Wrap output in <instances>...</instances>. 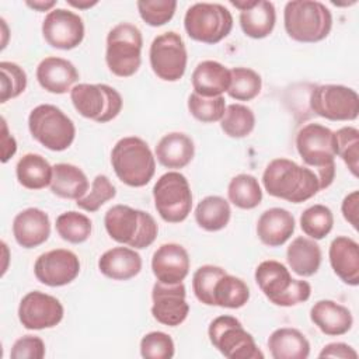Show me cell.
Instances as JSON below:
<instances>
[{
  "label": "cell",
  "instance_id": "obj_1",
  "mask_svg": "<svg viewBox=\"0 0 359 359\" xmlns=\"http://www.w3.org/2000/svg\"><path fill=\"white\" fill-rule=\"evenodd\" d=\"M262 185L275 198L302 203L321 191L317 174L289 158H273L264 170Z\"/></svg>",
  "mask_w": 359,
  "mask_h": 359
},
{
  "label": "cell",
  "instance_id": "obj_2",
  "mask_svg": "<svg viewBox=\"0 0 359 359\" xmlns=\"http://www.w3.org/2000/svg\"><path fill=\"white\" fill-rule=\"evenodd\" d=\"M296 149L306 167L317 174L320 188H328L335 178V133L321 123H307L296 135Z\"/></svg>",
  "mask_w": 359,
  "mask_h": 359
},
{
  "label": "cell",
  "instance_id": "obj_3",
  "mask_svg": "<svg viewBox=\"0 0 359 359\" xmlns=\"http://www.w3.org/2000/svg\"><path fill=\"white\" fill-rule=\"evenodd\" d=\"M104 226L114 241L135 250L151 245L158 233V226L150 213L128 205L109 208L104 216Z\"/></svg>",
  "mask_w": 359,
  "mask_h": 359
},
{
  "label": "cell",
  "instance_id": "obj_4",
  "mask_svg": "<svg viewBox=\"0 0 359 359\" xmlns=\"http://www.w3.org/2000/svg\"><path fill=\"white\" fill-rule=\"evenodd\" d=\"M283 25L293 41L314 43L330 35L332 14L321 1L292 0L285 4Z\"/></svg>",
  "mask_w": 359,
  "mask_h": 359
},
{
  "label": "cell",
  "instance_id": "obj_5",
  "mask_svg": "<svg viewBox=\"0 0 359 359\" xmlns=\"http://www.w3.org/2000/svg\"><path fill=\"white\" fill-rule=\"evenodd\" d=\"M111 164L119 181L133 188L149 184L156 172V157L149 144L137 136H126L115 143Z\"/></svg>",
  "mask_w": 359,
  "mask_h": 359
},
{
  "label": "cell",
  "instance_id": "obj_6",
  "mask_svg": "<svg viewBox=\"0 0 359 359\" xmlns=\"http://www.w3.org/2000/svg\"><path fill=\"white\" fill-rule=\"evenodd\" d=\"M254 276L261 292L275 306L292 307L310 299V283L293 279L289 269L279 261H262L257 266Z\"/></svg>",
  "mask_w": 359,
  "mask_h": 359
},
{
  "label": "cell",
  "instance_id": "obj_7",
  "mask_svg": "<svg viewBox=\"0 0 359 359\" xmlns=\"http://www.w3.org/2000/svg\"><path fill=\"white\" fill-rule=\"evenodd\" d=\"M143 36L140 29L130 22L116 24L107 35L105 63L118 77L133 76L142 63Z\"/></svg>",
  "mask_w": 359,
  "mask_h": 359
},
{
  "label": "cell",
  "instance_id": "obj_8",
  "mask_svg": "<svg viewBox=\"0 0 359 359\" xmlns=\"http://www.w3.org/2000/svg\"><path fill=\"white\" fill-rule=\"evenodd\" d=\"M28 129L38 143L52 151L69 149L76 137L73 121L52 104H41L29 112Z\"/></svg>",
  "mask_w": 359,
  "mask_h": 359
},
{
  "label": "cell",
  "instance_id": "obj_9",
  "mask_svg": "<svg viewBox=\"0 0 359 359\" xmlns=\"http://www.w3.org/2000/svg\"><path fill=\"white\" fill-rule=\"evenodd\" d=\"M184 28L194 41L215 45L233 29V15L219 3H195L184 15Z\"/></svg>",
  "mask_w": 359,
  "mask_h": 359
},
{
  "label": "cell",
  "instance_id": "obj_10",
  "mask_svg": "<svg viewBox=\"0 0 359 359\" xmlns=\"http://www.w3.org/2000/svg\"><path fill=\"white\" fill-rule=\"evenodd\" d=\"M153 199L157 213L167 223L184 222L192 209L189 182L178 171H168L156 181Z\"/></svg>",
  "mask_w": 359,
  "mask_h": 359
},
{
  "label": "cell",
  "instance_id": "obj_11",
  "mask_svg": "<svg viewBox=\"0 0 359 359\" xmlns=\"http://www.w3.org/2000/svg\"><path fill=\"white\" fill-rule=\"evenodd\" d=\"M210 344L229 359H262L254 337L233 316L216 317L208 328Z\"/></svg>",
  "mask_w": 359,
  "mask_h": 359
},
{
  "label": "cell",
  "instance_id": "obj_12",
  "mask_svg": "<svg viewBox=\"0 0 359 359\" xmlns=\"http://www.w3.org/2000/svg\"><path fill=\"white\" fill-rule=\"evenodd\" d=\"M70 100L81 116L98 123L115 119L123 105L121 94L108 84H76L70 90Z\"/></svg>",
  "mask_w": 359,
  "mask_h": 359
},
{
  "label": "cell",
  "instance_id": "obj_13",
  "mask_svg": "<svg viewBox=\"0 0 359 359\" xmlns=\"http://www.w3.org/2000/svg\"><path fill=\"white\" fill-rule=\"evenodd\" d=\"M153 73L164 81H178L187 70L188 53L180 34L168 31L157 35L149 49Z\"/></svg>",
  "mask_w": 359,
  "mask_h": 359
},
{
  "label": "cell",
  "instance_id": "obj_14",
  "mask_svg": "<svg viewBox=\"0 0 359 359\" xmlns=\"http://www.w3.org/2000/svg\"><path fill=\"white\" fill-rule=\"evenodd\" d=\"M311 111L328 121H355L359 115V95L346 86L321 84L310 94Z\"/></svg>",
  "mask_w": 359,
  "mask_h": 359
},
{
  "label": "cell",
  "instance_id": "obj_15",
  "mask_svg": "<svg viewBox=\"0 0 359 359\" xmlns=\"http://www.w3.org/2000/svg\"><path fill=\"white\" fill-rule=\"evenodd\" d=\"M42 35L46 43L55 49H74L84 39L83 18L70 10L53 8L42 21Z\"/></svg>",
  "mask_w": 359,
  "mask_h": 359
},
{
  "label": "cell",
  "instance_id": "obj_16",
  "mask_svg": "<svg viewBox=\"0 0 359 359\" xmlns=\"http://www.w3.org/2000/svg\"><path fill=\"white\" fill-rule=\"evenodd\" d=\"M65 314L62 303L48 293L28 292L18 304V320L27 330H45L56 327Z\"/></svg>",
  "mask_w": 359,
  "mask_h": 359
},
{
  "label": "cell",
  "instance_id": "obj_17",
  "mask_svg": "<svg viewBox=\"0 0 359 359\" xmlns=\"http://www.w3.org/2000/svg\"><path fill=\"white\" fill-rule=\"evenodd\" d=\"M35 278L50 287L73 282L80 273L79 257L66 248H56L41 254L34 264Z\"/></svg>",
  "mask_w": 359,
  "mask_h": 359
},
{
  "label": "cell",
  "instance_id": "obj_18",
  "mask_svg": "<svg viewBox=\"0 0 359 359\" xmlns=\"http://www.w3.org/2000/svg\"><path fill=\"white\" fill-rule=\"evenodd\" d=\"M187 290L184 283H163L156 282L151 289V314L160 324L177 327L182 324L189 313L187 303Z\"/></svg>",
  "mask_w": 359,
  "mask_h": 359
},
{
  "label": "cell",
  "instance_id": "obj_19",
  "mask_svg": "<svg viewBox=\"0 0 359 359\" xmlns=\"http://www.w3.org/2000/svg\"><path fill=\"white\" fill-rule=\"evenodd\" d=\"M189 254L177 243L161 244L151 257V271L158 282L181 283L189 273Z\"/></svg>",
  "mask_w": 359,
  "mask_h": 359
},
{
  "label": "cell",
  "instance_id": "obj_20",
  "mask_svg": "<svg viewBox=\"0 0 359 359\" xmlns=\"http://www.w3.org/2000/svg\"><path fill=\"white\" fill-rule=\"evenodd\" d=\"M230 4L240 10V27L247 36L252 39H262L273 31L276 22V11L272 1L231 0Z\"/></svg>",
  "mask_w": 359,
  "mask_h": 359
},
{
  "label": "cell",
  "instance_id": "obj_21",
  "mask_svg": "<svg viewBox=\"0 0 359 359\" xmlns=\"http://www.w3.org/2000/svg\"><path fill=\"white\" fill-rule=\"evenodd\" d=\"M13 236L22 248H34L43 244L50 236L49 216L38 208L21 210L13 220Z\"/></svg>",
  "mask_w": 359,
  "mask_h": 359
},
{
  "label": "cell",
  "instance_id": "obj_22",
  "mask_svg": "<svg viewBox=\"0 0 359 359\" xmlns=\"http://www.w3.org/2000/svg\"><path fill=\"white\" fill-rule=\"evenodd\" d=\"M36 80L48 93L66 94L79 80V72L67 59L48 56L36 66Z\"/></svg>",
  "mask_w": 359,
  "mask_h": 359
},
{
  "label": "cell",
  "instance_id": "obj_23",
  "mask_svg": "<svg viewBox=\"0 0 359 359\" xmlns=\"http://www.w3.org/2000/svg\"><path fill=\"white\" fill-rule=\"evenodd\" d=\"M334 273L346 285H359V244L346 236L335 237L328 250Z\"/></svg>",
  "mask_w": 359,
  "mask_h": 359
},
{
  "label": "cell",
  "instance_id": "obj_24",
  "mask_svg": "<svg viewBox=\"0 0 359 359\" xmlns=\"http://www.w3.org/2000/svg\"><path fill=\"white\" fill-rule=\"evenodd\" d=\"M296 222L283 208H271L261 213L257 222V236L268 247L283 245L293 234Z\"/></svg>",
  "mask_w": 359,
  "mask_h": 359
},
{
  "label": "cell",
  "instance_id": "obj_25",
  "mask_svg": "<svg viewBox=\"0 0 359 359\" xmlns=\"http://www.w3.org/2000/svg\"><path fill=\"white\" fill-rule=\"evenodd\" d=\"M310 320L325 335L338 337L346 334L353 324L352 313L348 307L334 300H318L310 310Z\"/></svg>",
  "mask_w": 359,
  "mask_h": 359
},
{
  "label": "cell",
  "instance_id": "obj_26",
  "mask_svg": "<svg viewBox=\"0 0 359 359\" xmlns=\"http://www.w3.org/2000/svg\"><path fill=\"white\" fill-rule=\"evenodd\" d=\"M98 269L112 280H129L142 271V257L135 248L114 247L100 257Z\"/></svg>",
  "mask_w": 359,
  "mask_h": 359
},
{
  "label": "cell",
  "instance_id": "obj_27",
  "mask_svg": "<svg viewBox=\"0 0 359 359\" xmlns=\"http://www.w3.org/2000/svg\"><path fill=\"white\" fill-rule=\"evenodd\" d=\"M230 70L216 60H202L192 72L194 93L202 97H219L230 87Z\"/></svg>",
  "mask_w": 359,
  "mask_h": 359
},
{
  "label": "cell",
  "instance_id": "obj_28",
  "mask_svg": "<svg viewBox=\"0 0 359 359\" xmlns=\"http://www.w3.org/2000/svg\"><path fill=\"white\" fill-rule=\"evenodd\" d=\"M195 156L194 140L182 132H170L164 135L156 146L157 161L165 168H184Z\"/></svg>",
  "mask_w": 359,
  "mask_h": 359
},
{
  "label": "cell",
  "instance_id": "obj_29",
  "mask_svg": "<svg viewBox=\"0 0 359 359\" xmlns=\"http://www.w3.org/2000/svg\"><path fill=\"white\" fill-rule=\"evenodd\" d=\"M286 261L290 269L303 278L317 273L321 265V248L310 237H296L286 250Z\"/></svg>",
  "mask_w": 359,
  "mask_h": 359
},
{
  "label": "cell",
  "instance_id": "obj_30",
  "mask_svg": "<svg viewBox=\"0 0 359 359\" xmlns=\"http://www.w3.org/2000/svg\"><path fill=\"white\" fill-rule=\"evenodd\" d=\"M268 348L273 359H307L310 355L306 335L290 327L275 330L268 338Z\"/></svg>",
  "mask_w": 359,
  "mask_h": 359
},
{
  "label": "cell",
  "instance_id": "obj_31",
  "mask_svg": "<svg viewBox=\"0 0 359 359\" xmlns=\"http://www.w3.org/2000/svg\"><path fill=\"white\" fill-rule=\"evenodd\" d=\"M53 195L65 199H80L88 191V180L81 168L69 163H57L53 165L50 182Z\"/></svg>",
  "mask_w": 359,
  "mask_h": 359
},
{
  "label": "cell",
  "instance_id": "obj_32",
  "mask_svg": "<svg viewBox=\"0 0 359 359\" xmlns=\"http://www.w3.org/2000/svg\"><path fill=\"white\" fill-rule=\"evenodd\" d=\"M15 175L24 188L34 191L43 189L52 182L53 167L41 154L27 153L18 160Z\"/></svg>",
  "mask_w": 359,
  "mask_h": 359
},
{
  "label": "cell",
  "instance_id": "obj_33",
  "mask_svg": "<svg viewBox=\"0 0 359 359\" xmlns=\"http://www.w3.org/2000/svg\"><path fill=\"white\" fill-rule=\"evenodd\" d=\"M231 217L229 202L219 195L203 198L195 208V222L206 231H219L224 229Z\"/></svg>",
  "mask_w": 359,
  "mask_h": 359
},
{
  "label": "cell",
  "instance_id": "obj_34",
  "mask_svg": "<svg viewBox=\"0 0 359 359\" xmlns=\"http://www.w3.org/2000/svg\"><path fill=\"white\" fill-rule=\"evenodd\" d=\"M250 300V289L247 283L230 273H224L215 285L213 306L223 309H240Z\"/></svg>",
  "mask_w": 359,
  "mask_h": 359
},
{
  "label": "cell",
  "instance_id": "obj_35",
  "mask_svg": "<svg viewBox=\"0 0 359 359\" xmlns=\"http://www.w3.org/2000/svg\"><path fill=\"white\" fill-rule=\"evenodd\" d=\"M229 201L240 209H254L262 201V189L258 180L251 174L233 177L227 187Z\"/></svg>",
  "mask_w": 359,
  "mask_h": 359
},
{
  "label": "cell",
  "instance_id": "obj_36",
  "mask_svg": "<svg viewBox=\"0 0 359 359\" xmlns=\"http://www.w3.org/2000/svg\"><path fill=\"white\" fill-rule=\"evenodd\" d=\"M220 128L229 137H247L255 128V115L247 105L230 104L220 119Z\"/></svg>",
  "mask_w": 359,
  "mask_h": 359
},
{
  "label": "cell",
  "instance_id": "obj_37",
  "mask_svg": "<svg viewBox=\"0 0 359 359\" xmlns=\"http://www.w3.org/2000/svg\"><path fill=\"white\" fill-rule=\"evenodd\" d=\"M56 231L62 240L72 244H81L88 240L93 231V223L84 213L69 210L56 217Z\"/></svg>",
  "mask_w": 359,
  "mask_h": 359
},
{
  "label": "cell",
  "instance_id": "obj_38",
  "mask_svg": "<svg viewBox=\"0 0 359 359\" xmlns=\"http://www.w3.org/2000/svg\"><path fill=\"white\" fill-rule=\"evenodd\" d=\"M231 81L227 94L236 101H251L262 88L261 76L250 67H233L230 70Z\"/></svg>",
  "mask_w": 359,
  "mask_h": 359
},
{
  "label": "cell",
  "instance_id": "obj_39",
  "mask_svg": "<svg viewBox=\"0 0 359 359\" xmlns=\"http://www.w3.org/2000/svg\"><path fill=\"white\" fill-rule=\"evenodd\" d=\"M334 226V215L325 205L317 203L307 208L300 216V227L306 236L313 240L327 237Z\"/></svg>",
  "mask_w": 359,
  "mask_h": 359
},
{
  "label": "cell",
  "instance_id": "obj_40",
  "mask_svg": "<svg viewBox=\"0 0 359 359\" xmlns=\"http://www.w3.org/2000/svg\"><path fill=\"white\" fill-rule=\"evenodd\" d=\"M226 100L219 97H202L196 93H191L188 97V111L191 115L202 123L220 122L226 111Z\"/></svg>",
  "mask_w": 359,
  "mask_h": 359
},
{
  "label": "cell",
  "instance_id": "obj_41",
  "mask_svg": "<svg viewBox=\"0 0 359 359\" xmlns=\"http://www.w3.org/2000/svg\"><path fill=\"white\" fill-rule=\"evenodd\" d=\"M0 102L17 98L27 88V73L14 62H0Z\"/></svg>",
  "mask_w": 359,
  "mask_h": 359
},
{
  "label": "cell",
  "instance_id": "obj_42",
  "mask_svg": "<svg viewBox=\"0 0 359 359\" xmlns=\"http://www.w3.org/2000/svg\"><path fill=\"white\" fill-rule=\"evenodd\" d=\"M335 133L337 156L342 158L353 177L359 168V130L353 126H344Z\"/></svg>",
  "mask_w": 359,
  "mask_h": 359
},
{
  "label": "cell",
  "instance_id": "obj_43",
  "mask_svg": "<svg viewBox=\"0 0 359 359\" xmlns=\"http://www.w3.org/2000/svg\"><path fill=\"white\" fill-rule=\"evenodd\" d=\"M226 273V269L217 265H202L192 276V289L196 299L206 304L213 306V290L216 282Z\"/></svg>",
  "mask_w": 359,
  "mask_h": 359
},
{
  "label": "cell",
  "instance_id": "obj_44",
  "mask_svg": "<svg viewBox=\"0 0 359 359\" xmlns=\"http://www.w3.org/2000/svg\"><path fill=\"white\" fill-rule=\"evenodd\" d=\"M115 195H116V188L111 182V180L104 174H98L93 180L91 191L83 198L77 199L76 205L77 208L93 213V212H97L105 202L115 198Z\"/></svg>",
  "mask_w": 359,
  "mask_h": 359
},
{
  "label": "cell",
  "instance_id": "obj_45",
  "mask_svg": "<svg viewBox=\"0 0 359 359\" xmlns=\"http://www.w3.org/2000/svg\"><path fill=\"white\" fill-rule=\"evenodd\" d=\"M140 18L150 27L167 24L175 13L177 1L174 0H139L136 3Z\"/></svg>",
  "mask_w": 359,
  "mask_h": 359
},
{
  "label": "cell",
  "instance_id": "obj_46",
  "mask_svg": "<svg viewBox=\"0 0 359 359\" xmlns=\"http://www.w3.org/2000/svg\"><path fill=\"white\" fill-rule=\"evenodd\" d=\"M175 353L172 338L163 331H151L140 339V355L146 359H171Z\"/></svg>",
  "mask_w": 359,
  "mask_h": 359
},
{
  "label": "cell",
  "instance_id": "obj_47",
  "mask_svg": "<svg viewBox=\"0 0 359 359\" xmlns=\"http://www.w3.org/2000/svg\"><path fill=\"white\" fill-rule=\"evenodd\" d=\"M45 342L36 335H24L18 338L10 351L11 359H42L45 356Z\"/></svg>",
  "mask_w": 359,
  "mask_h": 359
},
{
  "label": "cell",
  "instance_id": "obj_48",
  "mask_svg": "<svg viewBox=\"0 0 359 359\" xmlns=\"http://www.w3.org/2000/svg\"><path fill=\"white\" fill-rule=\"evenodd\" d=\"M342 216L344 219L355 229L358 230V215H359V192L352 191L348 194L341 205Z\"/></svg>",
  "mask_w": 359,
  "mask_h": 359
},
{
  "label": "cell",
  "instance_id": "obj_49",
  "mask_svg": "<svg viewBox=\"0 0 359 359\" xmlns=\"http://www.w3.org/2000/svg\"><path fill=\"white\" fill-rule=\"evenodd\" d=\"M320 358H341V359H356L358 352L348 344L344 342H331L327 344L321 352L318 353Z\"/></svg>",
  "mask_w": 359,
  "mask_h": 359
},
{
  "label": "cell",
  "instance_id": "obj_50",
  "mask_svg": "<svg viewBox=\"0 0 359 359\" xmlns=\"http://www.w3.org/2000/svg\"><path fill=\"white\" fill-rule=\"evenodd\" d=\"M17 151V142L14 136L8 132L7 122L1 118V163H7Z\"/></svg>",
  "mask_w": 359,
  "mask_h": 359
},
{
  "label": "cell",
  "instance_id": "obj_51",
  "mask_svg": "<svg viewBox=\"0 0 359 359\" xmlns=\"http://www.w3.org/2000/svg\"><path fill=\"white\" fill-rule=\"evenodd\" d=\"M56 3L57 1H55V0H50V1H41V0H38V1H25V4L28 7H31L32 10H35V11H52V8L56 6Z\"/></svg>",
  "mask_w": 359,
  "mask_h": 359
},
{
  "label": "cell",
  "instance_id": "obj_52",
  "mask_svg": "<svg viewBox=\"0 0 359 359\" xmlns=\"http://www.w3.org/2000/svg\"><path fill=\"white\" fill-rule=\"evenodd\" d=\"M67 3H69L72 7H76V8H79V10H86V8H90V7L98 4V1H90V0H84V1L67 0Z\"/></svg>",
  "mask_w": 359,
  "mask_h": 359
}]
</instances>
